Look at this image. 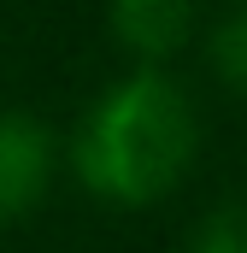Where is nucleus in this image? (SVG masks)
Here are the masks:
<instances>
[{
	"label": "nucleus",
	"instance_id": "obj_1",
	"mask_svg": "<svg viewBox=\"0 0 247 253\" xmlns=\"http://www.w3.org/2000/svg\"><path fill=\"white\" fill-rule=\"evenodd\" d=\"M194 147H200V118L183 83L141 65L82 112L71 159H77V177L100 200L147 206L183 183Z\"/></svg>",
	"mask_w": 247,
	"mask_h": 253
},
{
	"label": "nucleus",
	"instance_id": "obj_2",
	"mask_svg": "<svg viewBox=\"0 0 247 253\" xmlns=\"http://www.w3.org/2000/svg\"><path fill=\"white\" fill-rule=\"evenodd\" d=\"M53 183V135L30 112H0V224L24 218Z\"/></svg>",
	"mask_w": 247,
	"mask_h": 253
},
{
	"label": "nucleus",
	"instance_id": "obj_3",
	"mask_svg": "<svg viewBox=\"0 0 247 253\" xmlns=\"http://www.w3.org/2000/svg\"><path fill=\"white\" fill-rule=\"evenodd\" d=\"M200 30V12L188 0H118L112 6V36L147 71H159V59L183 53V42Z\"/></svg>",
	"mask_w": 247,
	"mask_h": 253
},
{
	"label": "nucleus",
	"instance_id": "obj_4",
	"mask_svg": "<svg viewBox=\"0 0 247 253\" xmlns=\"http://www.w3.org/2000/svg\"><path fill=\"white\" fill-rule=\"evenodd\" d=\"M206 53H212V71L224 77V88L247 94V6L224 12L206 36Z\"/></svg>",
	"mask_w": 247,
	"mask_h": 253
},
{
	"label": "nucleus",
	"instance_id": "obj_5",
	"mask_svg": "<svg viewBox=\"0 0 247 253\" xmlns=\"http://www.w3.org/2000/svg\"><path fill=\"white\" fill-rule=\"evenodd\" d=\"M188 253H247V206H218Z\"/></svg>",
	"mask_w": 247,
	"mask_h": 253
}]
</instances>
